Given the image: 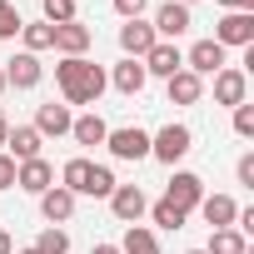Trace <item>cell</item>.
Wrapping results in <instances>:
<instances>
[{"instance_id": "6da1fadb", "label": "cell", "mask_w": 254, "mask_h": 254, "mask_svg": "<svg viewBox=\"0 0 254 254\" xmlns=\"http://www.w3.org/2000/svg\"><path fill=\"white\" fill-rule=\"evenodd\" d=\"M55 85H60V95H65V105H95L100 95H105V70L95 65V60H85V55H70V60H60L55 65Z\"/></svg>"}, {"instance_id": "7a4b0ae2", "label": "cell", "mask_w": 254, "mask_h": 254, "mask_svg": "<svg viewBox=\"0 0 254 254\" xmlns=\"http://www.w3.org/2000/svg\"><path fill=\"white\" fill-rule=\"evenodd\" d=\"M190 145H194V135H190V125H165L160 135H150V160H160V165H180L185 155H190Z\"/></svg>"}, {"instance_id": "3957f363", "label": "cell", "mask_w": 254, "mask_h": 254, "mask_svg": "<svg viewBox=\"0 0 254 254\" xmlns=\"http://www.w3.org/2000/svg\"><path fill=\"white\" fill-rule=\"evenodd\" d=\"M209 40L224 45V50H229V45H239V50L254 45V15H249V10H224V15L214 20V35H209Z\"/></svg>"}, {"instance_id": "277c9868", "label": "cell", "mask_w": 254, "mask_h": 254, "mask_svg": "<svg viewBox=\"0 0 254 254\" xmlns=\"http://www.w3.org/2000/svg\"><path fill=\"white\" fill-rule=\"evenodd\" d=\"M105 145H110V155L115 160H150V135L140 130V125H125V130H110L105 135Z\"/></svg>"}, {"instance_id": "5b68a950", "label": "cell", "mask_w": 254, "mask_h": 254, "mask_svg": "<svg viewBox=\"0 0 254 254\" xmlns=\"http://www.w3.org/2000/svg\"><path fill=\"white\" fill-rule=\"evenodd\" d=\"M165 199H170L175 209L194 214V209H199V199H204V180H199V175H190V170H175V175H170V190H165Z\"/></svg>"}, {"instance_id": "8992f818", "label": "cell", "mask_w": 254, "mask_h": 254, "mask_svg": "<svg viewBox=\"0 0 254 254\" xmlns=\"http://www.w3.org/2000/svg\"><path fill=\"white\" fill-rule=\"evenodd\" d=\"M145 209H150V199H145L140 185H115V190H110V214H115L120 224H140Z\"/></svg>"}, {"instance_id": "52a82bcc", "label": "cell", "mask_w": 254, "mask_h": 254, "mask_svg": "<svg viewBox=\"0 0 254 254\" xmlns=\"http://www.w3.org/2000/svg\"><path fill=\"white\" fill-rule=\"evenodd\" d=\"M155 25H145V20H125L120 25V50H125V60H145L150 50H155Z\"/></svg>"}, {"instance_id": "ba28073f", "label": "cell", "mask_w": 254, "mask_h": 254, "mask_svg": "<svg viewBox=\"0 0 254 254\" xmlns=\"http://www.w3.org/2000/svg\"><path fill=\"white\" fill-rule=\"evenodd\" d=\"M140 65H145V75H160V80H170L175 70H185V50H180L175 40H155V50H150Z\"/></svg>"}, {"instance_id": "9c48e42d", "label": "cell", "mask_w": 254, "mask_h": 254, "mask_svg": "<svg viewBox=\"0 0 254 254\" xmlns=\"http://www.w3.org/2000/svg\"><path fill=\"white\" fill-rule=\"evenodd\" d=\"M185 70H194L199 80H204V75H219V70H224V45H214V40H194V45L185 50Z\"/></svg>"}, {"instance_id": "30bf717a", "label": "cell", "mask_w": 254, "mask_h": 254, "mask_svg": "<svg viewBox=\"0 0 254 254\" xmlns=\"http://www.w3.org/2000/svg\"><path fill=\"white\" fill-rule=\"evenodd\" d=\"M249 100V75L244 70H234V65H224L219 75H214V105H244Z\"/></svg>"}, {"instance_id": "8fae6325", "label": "cell", "mask_w": 254, "mask_h": 254, "mask_svg": "<svg viewBox=\"0 0 254 254\" xmlns=\"http://www.w3.org/2000/svg\"><path fill=\"white\" fill-rule=\"evenodd\" d=\"M190 25H194L190 20V5H180V0H165V5L155 10V35L160 40H180Z\"/></svg>"}, {"instance_id": "7c38bea8", "label": "cell", "mask_w": 254, "mask_h": 254, "mask_svg": "<svg viewBox=\"0 0 254 254\" xmlns=\"http://www.w3.org/2000/svg\"><path fill=\"white\" fill-rule=\"evenodd\" d=\"M90 45H95V30H90V25H80V20L55 25V45H50V50H60L65 60H70V55H85Z\"/></svg>"}, {"instance_id": "4fadbf2b", "label": "cell", "mask_w": 254, "mask_h": 254, "mask_svg": "<svg viewBox=\"0 0 254 254\" xmlns=\"http://www.w3.org/2000/svg\"><path fill=\"white\" fill-rule=\"evenodd\" d=\"M40 75H45V65H40V55H30V50H20L15 60H5V85H15V90H35Z\"/></svg>"}, {"instance_id": "5bb4252c", "label": "cell", "mask_w": 254, "mask_h": 254, "mask_svg": "<svg viewBox=\"0 0 254 254\" xmlns=\"http://www.w3.org/2000/svg\"><path fill=\"white\" fill-rule=\"evenodd\" d=\"M55 185V170L45 165V160H25V165H15V190H25V194H45Z\"/></svg>"}, {"instance_id": "9a60e30c", "label": "cell", "mask_w": 254, "mask_h": 254, "mask_svg": "<svg viewBox=\"0 0 254 254\" xmlns=\"http://www.w3.org/2000/svg\"><path fill=\"white\" fill-rule=\"evenodd\" d=\"M165 90H170V105H199V100H204V80H199L194 70H175V75L165 80Z\"/></svg>"}, {"instance_id": "2e32d148", "label": "cell", "mask_w": 254, "mask_h": 254, "mask_svg": "<svg viewBox=\"0 0 254 254\" xmlns=\"http://www.w3.org/2000/svg\"><path fill=\"white\" fill-rule=\"evenodd\" d=\"M70 125H75V115H70V105H40L35 110V135L45 140V135H70Z\"/></svg>"}, {"instance_id": "e0dca14e", "label": "cell", "mask_w": 254, "mask_h": 254, "mask_svg": "<svg viewBox=\"0 0 254 254\" xmlns=\"http://www.w3.org/2000/svg\"><path fill=\"white\" fill-rule=\"evenodd\" d=\"M40 214H45L50 224H65V219L75 214V194H70L65 185H50V190L40 194Z\"/></svg>"}, {"instance_id": "ac0fdd59", "label": "cell", "mask_w": 254, "mask_h": 254, "mask_svg": "<svg viewBox=\"0 0 254 254\" xmlns=\"http://www.w3.org/2000/svg\"><path fill=\"white\" fill-rule=\"evenodd\" d=\"M199 214L209 219V229H234V214H239V204H234L229 194H204V199H199Z\"/></svg>"}, {"instance_id": "d6986e66", "label": "cell", "mask_w": 254, "mask_h": 254, "mask_svg": "<svg viewBox=\"0 0 254 254\" xmlns=\"http://www.w3.org/2000/svg\"><path fill=\"white\" fill-rule=\"evenodd\" d=\"M5 145H10V160H15V165L40 160V135H35V125H15V130L5 135Z\"/></svg>"}, {"instance_id": "ffe728a7", "label": "cell", "mask_w": 254, "mask_h": 254, "mask_svg": "<svg viewBox=\"0 0 254 254\" xmlns=\"http://www.w3.org/2000/svg\"><path fill=\"white\" fill-rule=\"evenodd\" d=\"M90 170H95V160H85V155H75V160H65V170H60V185L80 199V194H90Z\"/></svg>"}, {"instance_id": "44dd1931", "label": "cell", "mask_w": 254, "mask_h": 254, "mask_svg": "<svg viewBox=\"0 0 254 254\" xmlns=\"http://www.w3.org/2000/svg\"><path fill=\"white\" fill-rule=\"evenodd\" d=\"M145 80H150V75H145V65H140V60H120V65H115V75H110V85H115L120 95H140V90H145Z\"/></svg>"}, {"instance_id": "7402d4cb", "label": "cell", "mask_w": 254, "mask_h": 254, "mask_svg": "<svg viewBox=\"0 0 254 254\" xmlns=\"http://www.w3.org/2000/svg\"><path fill=\"white\" fill-rule=\"evenodd\" d=\"M70 135H75L80 145H105V135H110V125H105V120H100V115L90 110V115H80V120L70 125Z\"/></svg>"}, {"instance_id": "603a6c76", "label": "cell", "mask_w": 254, "mask_h": 254, "mask_svg": "<svg viewBox=\"0 0 254 254\" xmlns=\"http://www.w3.org/2000/svg\"><path fill=\"white\" fill-rule=\"evenodd\" d=\"M120 254H160V244H155V229H145V224H130V229H125V239H120Z\"/></svg>"}, {"instance_id": "cb8c5ba5", "label": "cell", "mask_w": 254, "mask_h": 254, "mask_svg": "<svg viewBox=\"0 0 254 254\" xmlns=\"http://www.w3.org/2000/svg\"><path fill=\"white\" fill-rule=\"evenodd\" d=\"M20 40H25V50H30V55H40V50H50V45H55V25H45V20L20 25Z\"/></svg>"}, {"instance_id": "d4e9b609", "label": "cell", "mask_w": 254, "mask_h": 254, "mask_svg": "<svg viewBox=\"0 0 254 254\" xmlns=\"http://www.w3.org/2000/svg\"><path fill=\"white\" fill-rule=\"evenodd\" d=\"M204 254H249V244H244V234H239V229H214Z\"/></svg>"}, {"instance_id": "484cf974", "label": "cell", "mask_w": 254, "mask_h": 254, "mask_svg": "<svg viewBox=\"0 0 254 254\" xmlns=\"http://www.w3.org/2000/svg\"><path fill=\"white\" fill-rule=\"evenodd\" d=\"M35 254H70V234H65L60 224L40 229V239H35Z\"/></svg>"}, {"instance_id": "4316f807", "label": "cell", "mask_w": 254, "mask_h": 254, "mask_svg": "<svg viewBox=\"0 0 254 254\" xmlns=\"http://www.w3.org/2000/svg\"><path fill=\"white\" fill-rule=\"evenodd\" d=\"M150 214H155V224H160V229H170V234H175V229H185V219H190V214H185V209H175L170 199L150 204Z\"/></svg>"}, {"instance_id": "83f0119b", "label": "cell", "mask_w": 254, "mask_h": 254, "mask_svg": "<svg viewBox=\"0 0 254 254\" xmlns=\"http://www.w3.org/2000/svg\"><path fill=\"white\" fill-rule=\"evenodd\" d=\"M120 180H115V170L110 165H95L90 170V199H110V190H115Z\"/></svg>"}, {"instance_id": "f1b7e54d", "label": "cell", "mask_w": 254, "mask_h": 254, "mask_svg": "<svg viewBox=\"0 0 254 254\" xmlns=\"http://www.w3.org/2000/svg\"><path fill=\"white\" fill-rule=\"evenodd\" d=\"M20 25H25V15L10 5V0H0V40H15V35H20Z\"/></svg>"}, {"instance_id": "f546056e", "label": "cell", "mask_w": 254, "mask_h": 254, "mask_svg": "<svg viewBox=\"0 0 254 254\" xmlns=\"http://www.w3.org/2000/svg\"><path fill=\"white\" fill-rule=\"evenodd\" d=\"M40 10H45V25H65L75 20V0H40Z\"/></svg>"}, {"instance_id": "4dcf8cb0", "label": "cell", "mask_w": 254, "mask_h": 254, "mask_svg": "<svg viewBox=\"0 0 254 254\" xmlns=\"http://www.w3.org/2000/svg\"><path fill=\"white\" fill-rule=\"evenodd\" d=\"M234 135H239V140H254V105H249V100L234 105Z\"/></svg>"}, {"instance_id": "1f68e13d", "label": "cell", "mask_w": 254, "mask_h": 254, "mask_svg": "<svg viewBox=\"0 0 254 254\" xmlns=\"http://www.w3.org/2000/svg\"><path fill=\"white\" fill-rule=\"evenodd\" d=\"M110 5H115V15H120V20H140L150 0H110Z\"/></svg>"}, {"instance_id": "d6a6232c", "label": "cell", "mask_w": 254, "mask_h": 254, "mask_svg": "<svg viewBox=\"0 0 254 254\" xmlns=\"http://www.w3.org/2000/svg\"><path fill=\"white\" fill-rule=\"evenodd\" d=\"M0 190H15V160L0 150Z\"/></svg>"}, {"instance_id": "836d02e7", "label": "cell", "mask_w": 254, "mask_h": 254, "mask_svg": "<svg viewBox=\"0 0 254 254\" xmlns=\"http://www.w3.org/2000/svg\"><path fill=\"white\" fill-rule=\"evenodd\" d=\"M234 175H239V185H249V190H254V155H239Z\"/></svg>"}, {"instance_id": "e575fe53", "label": "cell", "mask_w": 254, "mask_h": 254, "mask_svg": "<svg viewBox=\"0 0 254 254\" xmlns=\"http://www.w3.org/2000/svg\"><path fill=\"white\" fill-rule=\"evenodd\" d=\"M219 5H224V10H249V15H254V0H219Z\"/></svg>"}, {"instance_id": "d590c367", "label": "cell", "mask_w": 254, "mask_h": 254, "mask_svg": "<svg viewBox=\"0 0 254 254\" xmlns=\"http://www.w3.org/2000/svg\"><path fill=\"white\" fill-rule=\"evenodd\" d=\"M15 249V239H10V229H0V254H10Z\"/></svg>"}, {"instance_id": "8d00e7d4", "label": "cell", "mask_w": 254, "mask_h": 254, "mask_svg": "<svg viewBox=\"0 0 254 254\" xmlns=\"http://www.w3.org/2000/svg\"><path fill=\"white\" fill-rule=\"evenodd\" d=\"M5 135H10V120H5V110H0V150H5Z\"/></svg>"}, {"instance_id": "74e56055", "label": "cell", "mask_w": 254, "mask_h": 254, "mask_svg": "<svg viewBox=\"0 0 254 254\" xmlns=\"http://www.w3.org/2000/svg\"><path fill=\"white\" fill-rule=\"evenodd\" d=\"M90 254H120V244H95Z\"/></svg>"}, {"instance_id": "f35d334b", "label": "cell", "mask_w": 254, "mask_h": 254, "mask_svg": "<svg viewBox=\"0 0 254 254\" xmlns=\"http://www.w3.org/2000/svg\"><path fill=\"white\" fill-rule=\"evenodd\" d=\"M5 90H10V85H5V70H0V95H5Z\"/></svg>"}, {"instance_id": "ab89813d", "label": "cell", "mask_w": 254, "mask_h": 254, "mask_svg": "<svg viewBox=\"0 0 254 254\" xmlns=\"http://www.w3.org/2000/svg\"><path fill=\"white\" fill-rule=\"evenodd\" d=\"M10 254H35V244H30V249H10Z\"/></svg>"}, {"instance_id": "60d3db41", "label": "cell", "mask_w": 254, "mask_h": 254, "mask_svg": "<svg viewBox=\"0 0 254 254\" xmlns=\"http://www.w3.org/2000/svg\"><path fill=\"white\" fill-rule=\"evenodd\" d=\"M180 5H194V0H180Z\"/></svg>"}, {"instance_id": "b9f144b4", "label": "cell", "mask_w": 254, "mask_h": 254, "mask_svg": "<svg viewBox=\"0 0 254 254\" xmlns=\"http://www.w3.org/2000/svg\"><path fill=\"white\" fill-rule=\"evenodd\" d=\"M190 254H204V249H190Z\"/></svg>"}]
</instances>
